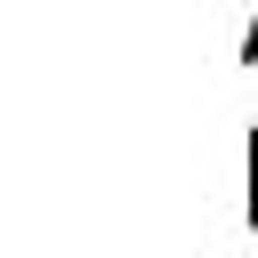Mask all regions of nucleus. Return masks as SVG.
<instances>
[{
  "instance_id": "f257e3e1",
  "label": "nucleus",
  "mask_w": 258,
  "mask_h": 258,
  "mask_svg": "<svg viewBox=\"0 0 258 258\" xmlns=\"http://www.w3.org/2000/svg\"><path fill=\"white\" fill-rule=\"evenodd\" d=\"M242 56H258V16H250V40H242Z\"/></svg>"
}]
</instances>
